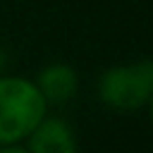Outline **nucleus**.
<instances>
[{"label":"nucleus","instance_id":"obj_1","mask_svg":"<svg viewBox=\"0 0 153 153\" xmlns=\"http://www.w3.org/2000/svg\"><path fill=\"white\" fill-rule=\"evenodd\" d=\"M48 103L24 76H0V146L19 143L45 117Z\"/></svg>","mask_w":153,"mask_h":153},{"label":"nucleus","instance_id":"obj_2","mask_svg":"<svg viewBox=\"0 0 153 153\" xmlns=\"http://www.w3.org/2000/svg\"><path fill=\"white\" fill-rule=\"evenodd\" d=\"M100 100L115 110H139L153 93V67L148 60L117 65L103 72L98 81Z\"/></svg>","mask_w":153,"mask_h":153},{"label":"nucleus","instance_id":"obj_3","mask_svg":"<svg viewBox=\"0 0 153 153\" xmlns=\"http://www.w3.org/2000/svg\"><path fill=\"white\" fill-rule=\"evenodd\" d=\"M26 139L29 153H76L74 131L62 117H43Z\"/></svg>","mask_w":153,"mask_h":153},{"label":"nucleus","instance_id":"obj_4","mask_svg":"<svg viewBox=\"0 0 153 153\" xmlns=\"http://www.w3.org/2000/svg\"><path fill=\"white\" fill-rule=\"evenodd\" d=\"M33 84L38 86V91H41V96L48 105H62V103L72 100V96L76 93L79 79H76V72L69 65L53 62V65H48L38 72Z\"/></svg>","mask_w":153,"mask_h":153},{"label":"nucleus","instance_id":"obj_5","mask_svg":"<svg viewBox=\"0 0 153 153\" xmlns=\"http://www.w3.org/2000/svg\"><path fill=\"white\" fill-rule=\"evenodd\" d=\"M0 153H29V151L22 148L19 143H10V146H0Z\"/></svg>","mask_w":153,"mask_h":153},{"label":"nucleus","instance_id":"obj_6","mask_svg":"<svg viewBox=\"0 0 153 153\" xmlns=\"http://www.w3.org/2000/svg\"><path fill=\"white\" fill-rule=\"evenodd\" d=\"M5 65H7V55H5V50L0 48V76H2V72H5Z\"/></svg>","mask_w":153,"mask_h":153}]
</instances>
